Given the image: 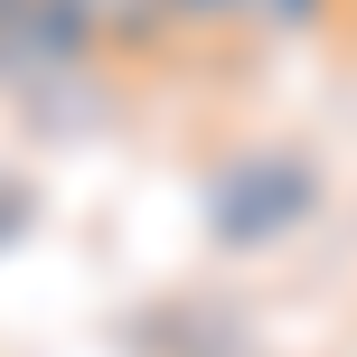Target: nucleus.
<instances>
[{
	"label": "nucleus",
	"mask_w": 357,
	"mask_h": 357,
	"mask_svg": "<svg viewBox=\"0 0 357 357\" xmlns=\"http://www.w3.org/2000/svg\"><path fill=\"white\" fill-rule=\"evenodd\" d=\"M329 10H339V0H254V29L264 38H310Z\"/></svg>",
	"instance_id": "39448f33"
},
{
	"label": "nucleus",
	"mask_w": 357,
	"mask_h": 357,
	"mask_svg": "<svg viewBox=\"0 0 357 357\" xmlns=\"http://www.w3.org/2000/svg\"><path fill=\"white\" fill-rule=\"evenodd\" d=\"M142 348L151 357H254L245 320L216 310V301H160V310H142Z\"/></svg>",
	"instance_id": "7ed1b4c3"
},
{
	"label": "nucleus",
	"mask_w": 357,
	"mask_h": 357,
	"mask_svg": "<svg viewBox=\"0 0 357 357\" xmlns=\"http://www.w3.org/2000/svg\"><path fill=\"white\" fill-rule=\"evenodd\" d=\"M329 178L310 151L291 142H254V151H226V160L207 169V188H197V216H207V245L216 254H273L282 235H301L310 216H320Z\"/></svg>",
	"instance_id": "f257e3e1"
},
{
	"label": "nucleus",
	"mask_w": 357,
	"mask_h": 357,
	"mask_svg": "<svg viewBox=\"0 0 357 357\" xmlns=\"http://www.w3.org/2000/svg\"><path fill=\"white\" fill-rule=\"evenodd\" d=\"M339 10H348V19H357V0H339Z\"/></svg>",
	"instance_id": "0eeeda50"
},
{
	"label": "nucleus",
	"mask_w": 357,
	"mask_h": 357,
	"mask_svg": "<svg viewBox=\"0 0 357 357\" xmlns=\"http://www.w3.org/2000/svg\"><path fill=\"white\" fill-rule=\"evenodd\" d=\"M29 226H38V188H29V178H0V254H10Z\"/></svg>",
	"instance_id": "423d86ee"
},
{
	"label": "nucleus",
	"mask_w": 357,
	"mask_h": 357,
	"mask_svg": "<svg viewBox=\"0 0 357 357\" xmlns=\"http://www.w3.org/2000/svg\"><path fill=\"white\" fill-rule=\"evenodd\" d=\"M75 29H85L94 66H142V56L178 47L169 0H75Z\"/></svg>",
	"instance_id": "f03ea898"
},
{
	"label": "nucleus",
	"mask_w": 357,
	"mask_h": 357,
	"mask_svg": "<svg viewBox=\"0 0 357 357\" xmlns=\"http://www.w3.org/2000/svg\"><path fill=\"white\" fill-rule=\"evenodd\" d=\"M169 19H178V38H226L254 19V0H169Z\"/></svg>",
	"instance_id": "20e7f679"
}]
</instances>
